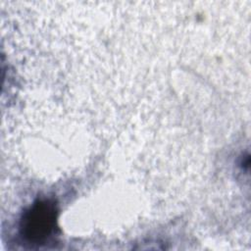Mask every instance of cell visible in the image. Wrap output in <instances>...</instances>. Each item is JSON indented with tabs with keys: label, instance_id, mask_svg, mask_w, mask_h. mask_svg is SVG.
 <instances>
[{
	"label": "cell",
	"instance_id": "cell-1",
	"mask_svg": "<svg viewBox=\"0 0 251 251\" xmlns=\"http://www.w3.org/2000/svg\"><path fill=\"white\" fill-rule=\"evenodd\" d=\"M57 211L50 200L36 201L21 220V232L28 241L42 244L54 232Z\"/></svg>",
	"mask_w": 251,
	"mask_h": 251
}]
</instances>
